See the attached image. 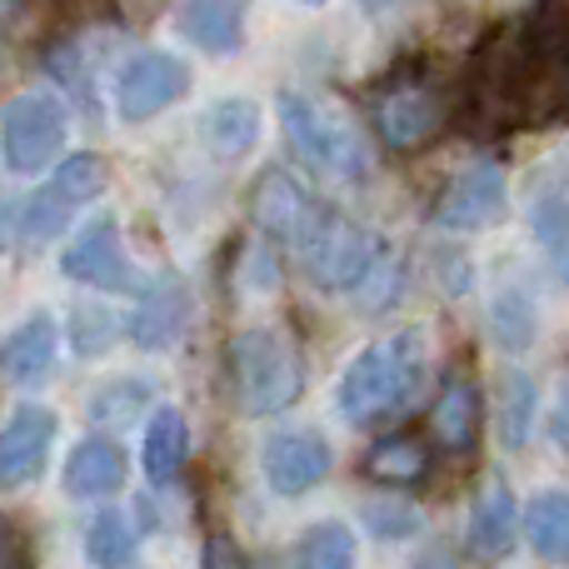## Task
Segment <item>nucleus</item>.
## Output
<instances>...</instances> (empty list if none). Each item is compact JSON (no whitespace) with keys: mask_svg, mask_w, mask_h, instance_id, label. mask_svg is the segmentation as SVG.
<instances>
[{"mask_svg":"<svg viewBox=\"0 0 569 569\" xmlns=\"http://www.w3.org/2000/svg\"><path fill=\"white\" fill-rule=\"evenodd\" d=\"M445 120H450L445 90L425 70H400V76H390L375 90V130H380V140L390 150L430 146L445 130Z\"/></svg>","mask_w":569,"mask_h":569,"instance_id":"5","label":"nucleus"},{"mask_svg":"<svg viewBox=\"0 0 569 569\" xmlns=\"http://www.w3.org/2000/svg\"><path fill=\"white\" fill-rule=\"evenodd\" d=\"M276 110H280V130L290 140V150L310 170L345 180V186H360L370 176V166H375L370 140L360 136V126L345 110L325 106V100L305 96V90H284Z\"/></svg>","mask_w":569,"mask_h":569,"instance_id":"4","label":"nucleus"},{"mask_svg":"<svg viewBox=\"0 0 569 569\" xmlns=\"http://www.w3.org/2000/svg\"><path fill=\"white\" fill-rule=\"evenodd\" d=\"M190 315H196V310H190V290H186V280L160 276L146 295H140L136 310H130L126 335L140 345V350H150V355L176 350V345L186 340V330H190Z\"/></svg>","mask_w":569,"mask_h":569,"instance_id":"15","label":"nucleus"},{"mask_svg":"<svg viewBox=\"0 0 569 569\" xmlns=\"http://www.w3.org/2000/svg\"><path fill=\"white\" fill-rule=\"evenodd\" d=\"M140 555V530L126 520L120 510H106L96 515V525L86 530V560L90 565H136Z\"/></svg>","mask_w":569,"mask_h":569,"instance_id":"26","label":"nucleus"},{"mask_svg":"<svg viewBox=\"0 0 569 569\" xmlns=\"http://www.w3.org/2000/svg\"><path fill=\"white\" fill-rule=\"evenodd\" d=\"M190 460V420L176 405H160L146 425V440H140V465L156 485H170Z\"/></svg>","mask_w":569,"mask_h":569,"instance_id":"21","label":"nucleus"},{"mask_svg":"<svg viewBox=\"0 0 569 569\" xmlns=\"http://www.w3.org/2000/svg\"><path fill=\"white\" fill-rule=\"evenodd\" d=\"M465 540L480 560H505L520 540V505H515L510 485L490 480L480 490V500L470 505V525H465Z\"/></svg>","mask_w":569,"mask_h":569,"instance_id":"19","label":"nucleus"},{"mask_svg":"<svg viewBox=\"0 0 569 569\" xmlns=\"http://www.w3.org/2000/svg\"><path fill=\"white\" fill-rule=\"evenodd\" d=\"M565 76H550L535 56L525 20L490 30L465 66V120L485 136H510L520 126H540L565 110Z\"/></svg>","mask_w":569,"mask_h":569,"instance_id":"1","label":"nucleus"},{"mask_svg":"<svg viewBox=\"0 0 569 569\" xmlns=\"http://www.w3.org/2000/svg\"><path fill=\"white\" fill-rule=\"evenodd\" d=\"M435 266H440L445 290H450V295H465V284H470V266H465V260H455V266H450V256L440 250V256H435Z\"/></svg>","mask_w":569,"mask_h":569,"instance_id":"35","label":"nucleus"},{"mask_svg":"<svg viewBox=\"0 0 569 569\" xmlns=\"http://www.w3.org/2000/svg\"><path fill=\"white\" fill-rule=\"evenodd\" d=\"M510 210V180L495 160H480V166L460 170V176L445 186V196L435 200V220L455 236H475V230H490L505 220Z\"/></svg>","mask_w":569,"mask_h":569,"instance_id":"10","label":"nucleus"},{"mask_svg":"<svg viewBox=\"0 0 569 569\" xmlns=\"http://www.w3.org/2000/svg\"><path fill=\"white\" fill-rule=\"evenodd\" d=\"M480 415H485L480 390H475L470 380H450L430 410V430L450 455H465V450H475V440H480Z\"/></svg>","mask_w":569,"mask_h":569,"instance_id":"22","label":"nucleus"},{"mask_svg":"<svg viewBox=\"0 0 569 569\" xmlns=\"http://www.w3.org/2000/svg\"><path fill=\"white\" fill-rule=\"evenodd\" d=\"M106 190V160L100 156H66L56 166V176L20 206V230L26 246H50L60 230L70 226V210L90 206Z\"/></svg>","mask_w":569,"mask_h":569,"instance_id":"8","label":"nucleus"},{"mask_svg":"<svg viewBox=\"0 0 569 569\" xmlns=\"http://www.w3.org/2000/svg\"><path fill=\"white\" fill-rule=\"evenodd\" d=\"M525 540L535 545V555H545V560L560 565L569 555V500L565 490H545L530 500V510H525Z\"/></svg>","mask_w":569,"mask_h":569,"instance_id":"25","label":"nucleus"},{"mask_svg":"<svg viewBox=\"0 0 569 569\" xmlns=\"http://www.w3.org/2000/svg\"><path fill=\"white\" fill-rule=\"evenodd\" d=\"M360 6H365V10H390L395 0H360Z\"/></svg>","mask_w":569,"mask_h":569,"instance_id":"38","label":"nucleus"},{"mask_svg":"<svg viewBox=\"0 0 569 569\" xmlns=\"http://www.w3.org/2000/svg\"><path fill=\"white\" fill-rule=\"evenodd\" d=\"M126 480H130V460L116 440H106V435L80 440L66 460V475H60L70 500H110V495L126 490Z\"/></svg>","mask_w":569,"mask_h":569,"instance_id":"16","label":"nucleus"},{"mask_svg":"<svg viewBox=\"0 0 569 569\" xmlns=\"http://www.w3.org/2000/svg\"><path fill=\"white\" fill-rule=\"evenodd\" d=\"M400 260L395 256H385V246H380V256L365 266V276L350 284V290H360V310L365 315H380V310H390L395 300H400Z\"/></svg>","mask_w":569,"mask_h":569,"instance_id":"31","label":"nucleus"},{"mask_svg":"<svg viewBox=\"0 0 569 569\" xmlns=\"http://www.w3.org/2000/svg\"><path fill=\"white\" fill-rule=\"evenodd\" d=\"M66 106L50 90H30L16 96L0 110V156L16 176H40L46 166H56L60 146H66Z\"/></svg>","mask_w":569,"mask_h":569,"instance_id":"6","label":"nucleus"},{"mask_svg":"<svg viewBox=\"0 0 569 569\" xmlns=\"http://www.w3.org/2000/svg\"><path fill=\"white\" fill-rule=\"evenodd\" d=\"M56 350H60V330L50 315H30L26 325L6 335L0 345V385H16V390H30L40 385L50 370H56Z\"/></svg>","mask_w":569,"mask_h":569,"instance_id":"17","label":"nucleus"},{"mask_svg":"<svg viewBox=\"0 0 569 569\" xmlns=\"http://www.w3.org/2000/svg\"><path fill=\"white\" fill-rule=\"evenodd\" d=\"M176 30L206 56H236L246 46V0H180Z\"/></svg>","mask_w":569,"mask_h":569,"instance_id":"18","label":"nucleus"},{"mask_svg":"<svg viewBox=\"0 0 569 569\" xmlns=\"http://www.w3.org/2000/svg\"><path fill=\"white\" fill-rule=\"evenodd\" d=\"M150 400V385L140 380H120V385H106V390L90 395V420L100 425H126L136 420V410Z\"/></svg>","mask_w":569,"mask_h":569,"instance_id":"32","label":"nucleus"},{"mask_svg":"<svg viewBox=\"0 0 569 569\" xmlns=\"http://www.w3.org/2000/svg\"><path fill=\"white\" fill-rule=\"evenodd\" d=\"M300 6H320V0H300Z\"/></svg>","mask_w":569,"mask_h":569,"instance_id":"39","label":"nucleus"},{"mask_svg":"<svg viewBox=\"0 0 569 569\" xmlns=\"http://www.w3.org/2000/svg\"><path fill=\"white\" fill-rule=\"evenodd\" d=\"M56 430H60V420L46 405H26V410H16L0 425V490H26L46 470Z\"/></svg>","mask_w":569,"mask_h":569,"instance_id":"14","label":"nucleus"},{"mask_svg":"<svg viewBox=\"0 0 569 569\" xmlns=\"http://www.w3.org/2000/svg\"><path fill=\"white\" fill-rule=\"evenodd\" d=\"M365 530L375 540H410L420 530V510L405 500H370L365 505Z\"/></svg>","mask_w":569,"mask_h":569,"instance_id":"33","label":"nucleus"},{"mask_svg":"<svg viewBox=\"0 0 569 569\" xmlns=\"http://www.w3.org/2000/svg\"><path fill=\"white\" fill-rule=\"evenodd\" d=\"M295 256H300V270L315 290L335 295V290H350V284L365 276V266L380 256V236L345 216H335V210H325L320 226L295 246Z\"/></svg>","mask_w":569,"mask_h":569,"instance_id":"7","label":"nucleus"},{"mask_svg":"<svg viewBox=\"0 0 569 569\" xmlns=\"http://www.w3.org/2000/svg\"><path fill=\"white\" fill-rule=\"evenodd\" d=\"M310 385V365L290 330L280 325H250L230 340V390H236L240 415L266 420L284 415Z\"/></svg>","mask_w":569,"mask_h":569,"instance_id":"3","label":"nucleus"},{"mask_svg":"<svg viewBox=\"0 0 569 569\" xmlns=\"http://www.w3.org/2000/svg\"><path fill=\"white\" fill-rule=\"evenodd\" d=\"M26 560V550H20V525L10 520V515H0V565H16Z\"/></svg>","mask_w":569,"mask_h":569,"instance_id":"34","label":"nucleus"},{"mask_svg":"<svg viewBox=\"0 0 569 569\" xmlns=\"http://www.w3.org/2000/svg\"><path fill=\"white\" fill-rule=\"evenodd\" d=\"M190 90V66L180 56H166V50H140V56H130L126 66L116 70V86H110V96H116V110L120 120H156L160 110H170L180 96Z\"/></svg>","mask_w":569,"mask_h":569,"instance_id":"9","label":"nucleus"},{"mask_svg":"<svg viewBox=\"0 0 569 569\" xmlns=\"http://www.w3.org/2000/svg\"><path fill=\"white\" fill-rule=\"evenodd\" d=\"M355 555H360V545H355L350 525H340V520L310 525L300 535V545H295V565H310V569H345V565H355Z\"/></svg>","mask_w":569,"mask_h":569,"instance_id":"27","label":"nucleus"},{"mask_svg":"<svg viewBox=\"0 0 569 569\" xmlns=\"http://www.w3.org/2000/svg\"><path fill=\"white\" fill-rule=\"evenodd\" d=\"M425 365H430V350H425V330H400L385 335V340H370L340 375V415L360 430H375V425H395L405 420V410L415 405L425 385Z\"/></svg>","mask_w":569,"mask_h":569,"instance_id":"2","label":"nucleus"},{"mask_svg":"<svg viewBox=\"0 0 569 569\" xmlns=\"http://www.w3.org/2000/svg\"><path fill=\"white\" fill-rule=\"evenodd\" d=\"M120 315L110 310L106 300H80L76 310H70V325H66V335H70V345H76L86 360H96V355H106L110 345L120 340Z\"/></svg>","mask_w":569,"mask_h":569,"instance_id":"29","label":"nucleus"},{"mask_svg":"<svg viewBox=\"0 0 569 569\" xmlns=\"http://www.w3.org/2000/svg\"><path fill=\"white\" fill-rule=\"evenodd\" d=\"M260 470H266L270 490L284 495V500H295V495L315 490V485L330 480L335 470V450L330 440H325L320 430H280L266 440V450H260Z\"/></svg>","mask_w":569,"mask_h":569,"instance_id":"11","label":"nucleus"},{"mask_svg":"<svg viewBox=\"0 0 569 569\" xmlns=\"http://www.w3.org/2000/svg\"><path fill=\"white\" fill-rule=\"evenodd\" d=\"M365 475L375 485H390V490H410V485H420L430 475V450L415 435H390V440H380L365 455Z\"/></svg>","mask_w":569,"mask_h":569,"instance_id":"24","label":"nucleus"},{"mask_svg":"<svg viewBox=\"0 0 569 569\" xmlns=\"http://www.w3.org/2000/svg\"><path fill=\"white\" fill-rule=\"evenodd\" d=\"M490 340L505 355H525L540 345V305L520 290V284H505L490 300Z\"/></svg>","mask_w":569,"mask_h":569,"instance_id":"23","label":"nucleus"},{"mask_svg":"<svg viewBox=\"0 0 569 569\" xmlns=\"http://www.w3.org/2000/svg\"><path fill=\"white\" fill-rule=\"evenodd\" d=\"M20 230V206L10 200V190L0 186V250H10V240H16Z\"/></svg>","mask_w":569,"mask_h":569,"instance_id":"36","label":"nucleus"},{"mask_svg":"<svg viewBox=\"0 0 569 569\" xmlns=\"http://www.w3.org/2000/svg\"><path fill=\"white\" fill-rule=\"evenodd\" d=\"M530 230L545 246V256H550L555 276H560L565 270V186L560 180H550L545 190L530 196Z\"/></svg>","mask_w":569,"mask_h":569,"instance_id":"30","label":"nucleus"},{"mask_svg":"<svg viewBox=\"0 0 569 569\" xmlns=\"http://www.w3.org/2000/svg\"><path fill=\"white\" fill-rule=\"evenodd\" d=\"M200 565H246V555L236 550V545L226 540V535H210L206 555H200Z\"/></svg>","mask_w":569,"mask_h":569,"instance_id":"37","label":"nucleus"},{"mask_svg":"<svg viewBox=\"0 0 569 569\" xmlns=\"http://www.w3.org/2000/svg\"><path fill=\"white\" fill-rule=\"evenodd\" d=\"M325 210L330 206H320V200L310 196V186H300L290 170H266L260 186H256V196H250V216H256V226L266 230L270 240H280L284 250L300 246V240L320 226Z\"/></svg>","mask_w":569,"mask_h":569,"instance_id":"12","label":"nucleus"},{"mask_svg":"<svg viewBox=\"0 0 569 569\" xmlns=\"http://www.w3.org/2000/svg\"><path fill=\"white\" fill-rule=\"evenodd\" d=\"M196 136H200V146H206V156H216V160L250 156V150H256V140H260L256 100H240V96L216 100V106L196 120Z\"/></svg>","mask_w":569,"mask_h":569,"instance_id":"20","label":"nucleus"},{"mask_svg":"<svg viewBox=\"0 0 569 569\" xmlns=\"http://www.w3.org/2000/svg\"><path fill=\"white\" fill-rule=\"evenodd\" d=\"M535 420H540V385H535L530 375L515 370L510 380H505V395H500V435H505V445H510V450L530 445Z\"/></svg>","mask_w":569,"mask_h":569,"instance_id":"28","label":"nucleus"},{"mask_svg":"<svg viewBox=\"0 0 569 569\" xmlns=\"http://www.w3.org/2000/svg\"><path fill=\"white\" fill-rule=\"evenodd\" d=\"M60 270L96 295L130 290V256H126V240H120L116 220L106 216V220L80 230V236L66 246V256H60Z\"/></svg>","mask_w":569,"mask_h":569,"instance_id":"13","label":"nucleus"}]
</instances>
